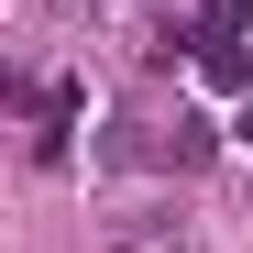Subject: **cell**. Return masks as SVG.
Returning <instances> with one entry per match:
<instances>
[{
    "label": "cell",
    "mask_w": 253,
    "mask_h": 253,
    "mask_svg": "<svg viewBox=\"0 0 253 253\" xmlns=\"http://www.w3.org/2000/svg\"><path fill=\"white\" fill-rule=\"evenodd\" d=\"M198 77H209V88H242L253 66H242V44H231V33H220V44H198Z\"/></svg>",
    "instance_id": "7a4b0ae2"
},
{
    "label": "cell",
    "mask_w": 253,
    "mask_h": 253,
    "mask_svg": "<svg viewBox=\"0 0 253 253\" xmlns=\"http://www.w3.org/2000/svg\"><path fill=\"white\" fill-rule=\"evenodd\" d=\"M220 154V121L209 110H176V132H165V165H209Z\"/></svg>",
    "instance_id": "6da1fadb"
}]
</instances>
